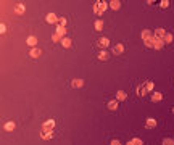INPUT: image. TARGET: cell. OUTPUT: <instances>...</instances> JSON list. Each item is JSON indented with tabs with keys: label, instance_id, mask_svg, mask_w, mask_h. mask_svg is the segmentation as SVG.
Segmentation results:
<instances>
[{
	"label": "cell",
	"instance_id": "obj_15",
	"mask_svg": "<svg viewBox=\"0 0 174 145\" xmlns=\"http://www.w3.org/2000/svg\"><path fill=\"white\" fill-rule=\"evenodd\" d=\"M108 3H110V8L114 10V11H118L121 8V2L119 0H111V2H108Z\"/></svg>",
	"mask_w": 174,
	"mask_h": 145
},
{
	"label": "cell",
	"instance_id": "obj_6",
	"mask_svg": "<svg viewBox=\"0 0 174 145\" xmlns=\"http://www.w3.org/2000/svg\"><path fill=\"white\" fill-rule=\"evenodd\" d=\"M111 52H113V55H121L122 52H124V45L122 44H114Z\"/></svg>",
	"mask_w": 174,
	"mask_h": 145
},
{
	"label": "cell",
	"instance_id": "obj_26",
	"mask_svg": "<svg viewBox=\"0 0 174 145\" xmlns=\"http://www.w3.org/2000/svg\"><path fill=\"white\" fill-rule=\"evenodd\" d=\"M98 60H100V61H106V60H108V53H106L105 52V50H102V52L100 53H98Z\"/></svg>",
	"mask_w": 174,
	"mask_h": 145
},
{
	"label": "cell",
	"instance_id": "obj_25",
	"mask_svg": "<svg viewBox=\"0 0 174 145\" xmlns=\"http://www.w3.org/2000/svg\"><path fill=\"white\" fill-rule=\"evenodd\" d=\"M173 40H174V36L171 32H166V36L163 37V42H164V44H171Z\"/></svg>",
	"mask_w": 174,
	"mask_h": 145
},
{
	"label": "cell",
	"instance_id": "obj_21",
	"mask_svg": "<svg viewBox=\"0 0 174 145\" xmlns=\"http://www.w3.org/2000/svg\"><path fill=\"white\" fill-rule=\"evenodd\" d=\"M106 107H108V110H111V111L118 110V100H110L108 103H106Z\"/></svg>",
	"mask_w": 174,
	"mask_h": 145
},
{
	"label": "cell",
	"instance_id": "obj_33",
	"mask_svg": "<svg viewBox=\"0 0 174 145\" xmlns=\"http://www.w3.org/2000/svg\"><path fill=\"white\" fill-rule=\"evenodd\" d=\"M110 145H121V140H119V139H113Z\"/></svg>",
	"mask_w": 174,
	"mask_h": 145
},
{
	"label": "cell",
	"instance_id": "obj_28",
	"mask_svg": "<svg viewBox=\"0 0 174 145\" xmlns=\"http://www.w3.org/2000/svg\"><path fill=\"white\" fill-rule=\"evenodd\" d=\"M160 7H161L163 10H166V8L169 7V2H168V0H161V2H160Z\"/></svg>",
	"mask_w": 174,
	"mask_h": 145
},
{
	"label": "cell",
	"instance_id": "obj_23",
	"mask_svg": "<svg viewBox=\"0 0 174 145\" xmlns=\"http://www.w3.org/2000/svg\"><path fill=\"white\" fill-rule=\"evenodd\" d=\"M164 47V42L160 40V39H155V44H153V49L155 50H161Z\"/></svg>",
	"mask_w": 174,
	"mask_h": 145
},
{
	"label": "cell",
	"instance_id": "obj_9",
	"mask_svg": "<svg viewBox=\"0 0 174 145\" xmlns=\"http://www.w3.org/2000/svg\"><path fill=\"white\" fill-rule=\"evenodd\" d=\"M41 55H42V50L39 49V47H34V49H31V52H29L31 58H39Z\"/></svg>",
	"mask_w": 174,
	"mask_h": 145
},
{
	"label": "cell",
	"instance_id": "obj_32",
	"mask_svg": "<svg viewBox=\"0 0 174 145\" xmlns=\"http://www.w3.org/2000/svg\"><path fill=\"white\" fill-rule=\"evenodd\" d=\"M58 24H60V26H65V27H66V18H65V16H63V18H60V21H58Z\"/></svg>",
	"mask_w": 174,
	"mask_h": 145
},
{
	"label": "cell",
	"instance_id": "obj_10",
	"mask_svg": "<svg viewBox=\"0 0 174 145\" xmlns=\"http://www.w3.org/2000/svg\"><path fill=\"white\" fill-rule=\"evenodd\" d=\"M150 99H152L153 103H158V102H161V100H163V93H161V92H153Z\"/></svg>",
	"mask_w": 174,
	"mask_h": 145
},
{
	"label": "cell",
	"instance_id": "obj_13",
	"mask_svg": "<svg viewBox=\"0 0 174 145\" xmlns=\"http://www.w3.org/2000/svg\"><path fill=\"white\" fill-rule=\"evenodd\" d=\"M41 137L44 140H52L53 139V131H42Z\"/></svg>",
	"mask_w": 174,
	"mask_h": 145
},
{
	"label": "cell",
	"instance_id": "obj_17",
	"mask_svg": "<svg viewBox=\"0 0 174 145\" xmlns=\"http://www.w3.org/2000/svg\"><path fill=\"white\" fill-rule=\"evenodd\" d=\"M61 45H63V49H69V47L73 45V40H71V37H63V39H61Z\"/></svg>",
	"mask_w": 174,
	"mask_h": 145
},
{
	"label": "cell",
	"instance_id": "obj_34",
	"mask_svg": "<svg viewBox=\"0 0 174 145\" xmlns=\"http://www.w3.org/2000/svg\"><path fill=\"white\" fill-rule=\"evenodd\" d=\"M171 111H173V113H174V107H173V110H171Z\"/></svg>",
	"mask_w": 174,
	"mask_h": 145
},
{
	"label": "cell",
	"instance_id": "obj_8",
	"mask_svg": "<svg viewBox=\"0 0 174 145\" xmlns=\"http://www.w3.org/2000/svg\"><path fill=\"white\" fill-rule=\"evenodd\" d=\"M26 44L31 47V49H34V47H37V37L35 36H29L26 39Z\"/></svg>",
	"mask_w": 174,
	"mask_h": 145
},
{
	"label": "cell",
	"instance_id": "obj_5",
	"mask_svg": "<svg viewBox=\"0 0 174 145\" xmlns=\"http://www.w3.org/2000/svg\"><path fill=\"white\" fill-rule=\"evenodd\" d=\"M45 21L49 23V24H55L57 21H60V18H57V15H55V13H49L45 16Z\"/></svg>",
	"mask_w": 174,
	"mask_h": 145
},
{
	"label": "cell",
	"instance_id": "obj_27",
	"mask_svg": "<svg viewBox=\"0 0 174 145\" xmlns=\"http://www.w3.org/2000/svg\"><path fill=\"white\" fill-rule=\"evenodd\" d=\"M144 85H145V89H147V92H152V91H153V87H155V84H153L152 81H147Z\"/></svg>",
	"mask_w": 174,
	"mask_h": 145
},
{
	"label": "cell",
	"instance_id": "obj_1",
	"mask_svg": "<svg viewBox=\"0 0 174 145\" xmlns=\"http://www.w3.org/2000/svg\"><path fill=\"white\" fill-rule=\"evenodd\" d=\"M106 8H110V3L108 2H105V0H98V2H95L94 3V13L95 15H103L105 11H106Z\"/></svg>",
	"mask_w": 174,
	"mask_h": 145
},
{
	"label": "cell",
	"instance_id": "obj_2",
	"mask_svg": "<svg viewBox=\"0 0 174 145\" xmlns=\"http://www.w3.org/2000/svg\"><path fill=\"white\" fill-rule=\"evenodd\" d=\"M142 40H152V39H155V36H153V31H150V29H144L142 31Z\"/></svg>",
	"mask_w": 174,
	"mask_h": 145
},
{
	"label": "cell",
	"instance_id": "obj_20",
	"mask_svg": "<svg viewBox=\"0 0 174 145\" xmlns=\"http://www.w3.org/2000/svg\"><path fill=\"white\" fill-rule=\"evenodd\" d=\"M15 127H16V124H15L13 121H7V123H5V131L7 132H13Z\"/></svg>",
	"mask_w": 174,
	"mask_h": 145
},
{
	"label": "cell",
	"instance_id": "obj_24",
	"mask_svg": "<svg viewBox=\"0 0 174 145\" xmlns=\"http://www.w3.org/2000/svg\"><path fill=\"white\" fill-rule=\"evenodd\" d=\"M136 92H137V95H139V97H144L145 93H148V92H147V89H145V85H142V84L139 85V87H137V91H136Z\"/></svg>",
	"mask_w": 174,
	"mask_h": 145
},
{
	"label": "cell",
	"instance_id": "obj_4",
	"mask_svg": "<svg viewBox=\"0 0 174 145\" xmlns=\"http://www.w3.org/2000/svg\"><path fill=\"white\" fill-rule=\"evenodd\" d=\"M153 36H155V39H160V40H163V37L166 36V31L163 29V27H158V29L153 31Z\"/></svg>",
	"mask_w": 174,
	"mask_h": 145
},
{
	"label": "cell",
	"instance_id": "obj_14",
	"mask_svg": "<svg viewBox=\"0 0 174 145\" xmlns=\"http://www.w3.org/2000/svg\"><path fill=\"white\" fill-rule=\"evenodd\" d=\"M126 145H144V140L139 139V137H132L130 140H128V144Z\"/></svg>",
	"mask_w": 174,
	"mask_h": 145
},
{
	"label": "cell",
	"instance_id": "obj_3",
	"mask_svg": "<svg viewBox=\"0 0 174 145\" xmlns=\"http://www.w3.org/2000/svg\"><path fill=\"white\" fill-rule=\"evenodd\" d=\"M55 127V121L53 119H47L45 123L42 124V131H53Z\"/></svg>",
	"mask_w": 174,
	"mask_h": 145
},
{
	"label": "cell",
	"instance_id": "obj_12",
	"mask_svg": "<svg viewBox=\"0 0 174 145\" xmlns=\"http://www.w3.org/2000/svg\"><path fill=\"white\" fill-rule=\"evenodd\" d=\"M24 11H26V5H24V3H18V5L15 7V13H16V15H24Z\"/></svg>",
	"mask_w": 174,
	"mask_h": 145
},
{
	"label": "cell",
	"instance_id": "obj_7",
	"mask_svg": "<svg viewBox=\"0 0 174 145\" xmlns=\"http://www.w3.org/2000/svg\"><path fill=\"white\" fill-rule=\"evenodd\" d=\"M155 127H156V119L147 118V121H145V129H155Z\"/></svg>",
	"mask_w": 174,
	"mask_h": 145
},
{
	"label": "cell",
	"instance_id": "obj_11",
	"mask_svg": "<svg viewBox=\"0 0 174 145\" xmlns=\"http://www.w3.org/2000/svg\"><path fill=\"white\" fill-rule=\"evenodd\" d=\"M98 45H100L102 50H105L106 47L110 45V39H108V37H100V40H98Z\"/></svg>",
	"mask_w": 174,
	"mask_h": 145
},
{
	"label": "cell",
	"instance_id": "obj_22",
	"mask_svg": "<svg viewBox=\"0 0 174 145\" xmlns=\"http://www.w3.org/2000/svg\"><path fill=\"white\" fill-rule=\"evenodd\" d=\"M94 27H95V31H103V21L102 19H95V23H94Z\"/></svg>",
	"mask_w": 174,
	"mask_h": 145
},
{
	"label": "cell",
	"instance_id": "obj_30",
	"mask_svg": "<svg viewBox=\"0 0 174 145\" xmlns=\"http://www.w3.org/2000/svg\"><path fill=\"white\" fill-rule=\"evenodd\" d=\"M61 39H63V37H60L58 34H53V36H52V40H53V42H60V44H61Z\"/></svg>",
	"mask_w": 174,
	"mask_h": 145
},
{
	"label": "cell",
	"instance_id": "obj_31",
	"mask_svg": "<svg viewBox=\"0 0 174 145\" xmlns=\"http://www.w3.org/2000/svg\"><path fill=\"white\" fill-rule=\"evenodd\" d=\"M7 32V26H5V23H2L0 24V34H5Z\"/></svg>",
	"mask_w": 174,
	"mask_h": 145
},
{
	"label": "cell",
	"instance_id": "obj_16",
	"mask_svg": "<svg viewBox=\"0 0 174 145\" xmlns=\"http://www.w3.org/2000/svg\"><path fill=\"white\" fill-rule=\"evenodd\" d=\"M55 34H58L60 37H66V27L65 26H57V31H55Z\"/></svg>",
	"mask_w": 174,
	"mask_h": 145
},
{
	"label": "cell",
	"instance_id": "obj_19",
	"mask_svg": "<svg viewBox=\"0 0 174 145\" xmlns=\"http://www.w3.org/2000/svg\"><path fill=\"white\" fill-rule=\"evenodd\" d=\"M126 99H128V93H126L124 91H118L116 92V100L118 102H124Z\"/></svg>",
	"mask_w": 174,
	"mask_h": 145
},
{
	"label": "cell",
	"instance_id": "obj_18",
	"mask_svg": "<svg viewBox=\"0 0 174 145\" xmlns=\"http://www.w3.org/2000/svg\"><path fill=\"white\" fill-rule=\"evenodd\" d=\"M71 85H73L74 89H81V87H84V79H73Z\"/></svg>",
	"mask_w": 174,
	"mask_h": 145
},
{
	"label": "cell",
	"instance_id": "obj_29",
	"mask_svg": "<svg viewBox=\"0 0 174 145\" xmlns=\"http://www.w3.org/2000/svg\"><path fill=\"white\" fill-rule=\"evenodd\" d=\"M161 145H174V140L173 139H163Z\"/></svg>",
	"mask_w": 174,
	"mask_h": 145
}]
</instances>
